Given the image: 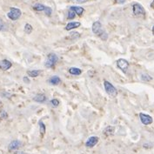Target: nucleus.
I'll use <instances>...</instances> for the list:
<instances>
[{"label": "nucleus", "mask_w": 154, "mask_h": 154, "mask_svg": "<svg viewBox=\"0 0 154 154\" xmlns=\"http://www.w3.org/2000/svg\"><path fill=\"white\" fill-rule=\"evenodd\" d=\"M92 32L96 34L97 37H99L102 40H106L108 38V35L105 32V30L102 27V24L99 21H96L92 24Z\"/></svg>", "instance_id": "nucleus-1"}, {"label": "nucleus", "mask_w": 154, "mask_h": 154, "mask_svg": "<svg viewBox=\"0 0 154 154\" xmlns=\"http://www.w3.org/2000/svg\"><path fill=\"white\" fill-rule=\"evenodd\" d=\"M104 86H105V90L107 92L108 95H110L111 97H116L118 96V90L114 87V85L112 84H111L109 81L105 80L104 81Z\"/></svg>", "instance_id": "nucleus-2"}, {"label": "nucleus", "mask_w": 154, "mask_h": 154, "mask_svg": "<svg viewBox=\"0 0 154 154\" xmlns=\"http://www.w3.org/2000/svg\"><path fill=\"white\" fill-rule=\"evenodd\" d=\"M132 12H133V14H134L135 17H144L146 16V10L138 3H135L132 5Z\"/></svg>", "instance_id": "nucleus-3"}, {"label": "nucleus", "mask_w": 154, "mask_h": 154, "mask_svg": "<svg viewBox=\"0 0 154 154\" xmlns=\"http://www.w3.org/2000/svg\"><path fill=\"white\" fill-rule=\"evenodd\" d=\"M57 61H58V57L55 53H53V52L49 53L48 56H47V60L45 62V67L53 68L57 63Z\"/></svg>", "instance_id": "nucleus-4"}, {"label": "nucleus", "mask_w": 154, "mask_h": 154, "mask_svg": "<svg viewBox=\"0 0 154 154\" xmlns=\"http://www.w3.org/2000/svg\"><path fill=\"white\" fill-rule=\"evenodd\" d=\"M22 15V11L18 8H15V7H11L10 9V11L7 13V17L11 20H17Z\"/></svg>", "instance_id": "nucleus-5"}, {"label": "nucleus", "mask_w": 154, "mask_h": 154, "mask_svg": "<svg viewBox=\"0 0 154 154\" xmlns=\"http://www.w3.org/2000/svg\"><path fill=\"white\" fill-rule=\"evenodd\" d=\"M117 66L124 73L127 72V70L129 68V63L127 60L124 59V58H119L117 61Z\"/></svg>", "instance_id": "nucleus-6"}, {"label": "nucleus", "mask_w": 154, "mask_h": 154, "mask_svg": "<svg viewBox=\"0 0 154 154\" xmlns=\"http://www.w3.org/2000/svg\"><path fill=\"white\" fill-rule=\"evenodd\" d=\"M139 119H140L141 123L145 125H149L152 124V122H153L152 118L150 115L145 113H139Z\"/></svg>", "instance_id": "nucleus-7"}, {"label": "nucleus", "mask_w": 154, "mask_h": 154, "mask_svg": "<svg viewBox=\"0 0 154 154\" xmlns=\"http://www.w3.org/2000/svg\"><path fill=\"white\" fill-rule=\"evenodd\" d=\"M98 140H99L98 137H97V136H91L85 142V146L88 147V148H92V147H94L98 143Z\"/></svg>", "instance_id": "nucleus-8"}, {"label": "nucleus", "mask_w": 154, "mask_h": 154, "mask_svg": "<svg viewBox=\"0 0 154 154\" xmlns=\"http://www.w3.org/2000/svg\"><path fill=\"white\" fill-rule=\"evenodd\" d=\"M11 66H12L11 62L7 59H3L2 61H0V70L1 71H7Z\"/></svg>", "instance_id": "nucleus-9"}, {"label": "nucleus", "mask_w": 154, "mask_h": 154, "mask_svg": "<svg viewBox=\"0 0 154 154\" xmlns=\"http://www.w3.org/2000/svg\"><path fill=\"white\" fill-rule=\"evenodd\" d=\"M21 146V142L19 140H13L11 142V144L9 145V151L12 152V151H16L19 147Z\"/></svg>", "instance_id": "nucleus-10"}, {"label": "nucleus", "mask_w": 154, "mask_h": 154, "mask_svg": "<svg viewBox=\"0 0 154 154\" xmlns=\"http://www.w3.org/2000/svg\"><path fill=\"white\" fill-rule=\"evenodd\" d=\"M115 132V128L114 126H112V125H108L107 127H106L104 131H103V133L104 135L106 136V137H110V136H112Z\"/></svg>", "instance_id": "nucleus-11"}, {"label": "nucleus", "mask_w": 154, "mask_h": 154, "mask_svg": "<svg viewBox=\"0 0 154 154\" xmlns=\"http://www.w3.org/2000/svg\"><path fill=\"white\" fill-rule=\"evenodd\" d=\"M80 25H81V24L79 22H70V23H68V24H66L65 30L69 32V31H72L73 29H76V28L79 27Z\"/></svg>", "instance_id": "nucleus-12"}, {"label": "nucleus", "mask_w": 154, "mask_h": 154, "mask_svg": "<svg viewBox=\"0 0 154 154\" xmlns=\"http://www.w3.org/2000/svg\"><path fill=\"white\" fill-rule=\"evenodd\" d=\"M33 100L35 102H38V103H44L46 101V97L45 94L43 93H39V94H37L35 97H33Z\"/></svg>", "instance_id": "nucleus-13"}, {"label": "nucleus", "mask_w": 154, "mask_h": 154, "mask_svg": "<svg viewBox=\"0 0 154 154\" xmlns=\"http://www.w3.org/2000/svg\"><path fill=\"white\" fill-rule=\"evenodd\" d=\"M70 11H74L77 15H79V16H81L82 14L85 12V9L83 8V7H79V6H71L70 8H69Z\"/></svg>", "instance_id": "nucleus-14"}, {"label": "nucleus", "mask_w": 154, "mask_h": 154, "mask_svg": "<svg viewBox=\"0 0 154 154\" xmlns=\"http://www.w3.org/2000/svg\"><path fill=\"white\" fill-rule=\"evenodd\" d=\"M48 82L51 84V85H57L61 83V79L59 77L57 76H52L49 79Z\"/></svg>", "instance_id": "nucleus-15"}, {"label": "nucleus", "mask_w": 154, "mask_h": 154, "mask_svg": "<svg viewBox=\"0 0 154 154\" xmlns=\"http://www.w3.org/2000/svg\"><path fill=\"white\" fill-rule=\"evenodd\" d=\"M41 72L39 70H32V71H27V75L31 78H37L40 75Z\"/></svg>", "instance_id": "nucleus-16"}, {"label": "nucleus", "mask_w": 154, "mask_h": 154, "mask_svg": "<svg viewBox=\"0 0 154 154\" xmlns=\"http://www.w3.org/2000/svg\"><path fill=\"white\" fill-rule=\"evenodd\" d=\"M69 72L72 75H75V76H78V75H80L82 73V70L79 68H77V67H72L69 69Z\"/></svg>", "instance_id": "nucleus-17"}, {"label": "nucleus", "mask_w": 154, "mask_h": 154, "mask_svg": "<svg viewBox=\"0 0 154 154\" xmlns=\"http://www.w3.org/2000/svg\"><path fill=\"white\" fill-rule=\"evenodd\" d=\"M38 126H39V131H40L41 136L43 137L45 133V131H46V127H45V125L43 121L38 122Z\"/></svg>", "instance_id": "nucleus-18"}, {"label": "nucleus", "mask_w": 154, "mask_h": 154, "mask_svg": "<svg viewBox=\"0 0 154 154\" xmlns=\"http://www.w3.org/2000/svg\"><path fill=\"white\" fill-rule=\"evenodd\" d=\"M45 9V5H42V4H36L33 5V10L36 11H44Z\"/></svg>", "instance_id": "nucleus-19"}, {"label": "nucleus", "mask_w": 154, "mask_h": 154, "mask_svg": "<svg viewBox=\"0 0 154 154\" xmlns=\"http://www.w3.org/2000/svg\"><path fill=\"white\" fill-rule=\"evenodd\" d=\"M140 79H141V80L144 82H150L152 80V77H151L150 75H148V74H141L140 75Z\"/></svg>", "instance_id": "nucleus-20"}, {"label": "nucleus", "mask_w": 154, "mask_h": 154, "mask_svg": "<svg viewBox=\"0 0 154 154\" xmlns=\"http://www.w3.org/2000/svg\"><path fill=\"white\" fill-rule=\"evenodd\" d=\"M32 26L30 24H26L24 25V32H25V33L30 34V33L32 32Z\"/></svg>", "instance_id": "nucleus-21"}, {"label": "nucleus", "mask_w": 154, "mask_h": 154, "mask_svg": "<svg viewBox=\"0 0 154 154\" xmlns=\"http://www.w3.org/2000/svg\"><path fill=\"white\" fill-rule=\"evenodd\" d=\"M8 118V113L5 110H0V119H6Z\"/></svg>", "instance_id": "nucleus-22"}, {"label": "nucleus", "mask_w": 154, "mask_h": 154, "mask_svg": "<svg viewBox=\"0 0 154 154\" xmlns=\"http://www.w3.org/2000/svg\"><path fill=\"white\" fill-rule=\"evenodd\" d=\"M75 17H76V13H75L74 11H70V10H69L68 15H67V18H68V19H73Z\"/></svg>", "instance_id": "nucleus-23"}, {"label": "nucleus", "mask_w": 154, "mask_h": 154, "mask_svg": "<svg viewBox=\"0 0 154 154\" xmlns=\"http://www.w3.org/2000/svg\"><path fill=\"white\" fill-rule=\"evenodd\" d=\"M51 104L54 107H57V106H59V101L57 99H56V98H53V99L51 100Z\"/></svg>", "instance_id": "nucleus-24"}, {"label": "nucleus", "mask_w": 154, "mask_h": 154, "mask_svg": "<svg viewBox=\"0 0 154 154\" xmlns=\"http://www.w3.org/2000/svg\"><path fill=\"white\" fill-rule=\"evenodd\" d=\"M44 11L45 12V14H46L47 16H51V12H52V10L50 8L49 6H45V9Z\"/></svg>", "instance_id": "nucleus-25"}, {"label": "nucleus", "mask_w": 154, "mask_h": 154, "mask_svg": "<svg viewBox=\"0 0 154 154\" xmlns=\"http://www.w3.org/2000/svg\"><path fill=\"white\" fill-rule=\"evenodd\" d=\"M5 23H4L3 19L0 17V31H4V30H5Z\"/></svg>", "instance_id": "nucleus-26"}, {"label": "nucleus", "mask_w": 154, "mask_h": 154, "mask_svg": "<svg viewBox=\"0 0 154 154\" xmlns=\"http://www.w3.org/2000/svg\"><path fill=\"white\" fill-rule=\"evenodd\" d=\"M73 1L77 4H84V3L87 2L88 0H73Z\"/></svg>", "instance_id": "nucleus-27"}, {"label": "nucleus", "mask_w": 154, "mask_h": 154, "mask_svg": "<svg viewBox=\"0 0 154 154\" xmlns=\"http://www.w3.org/2000/svg\"><path fill=\"white\" fill-rule=\"evenodd\" d=\"M115 2H116L117 4H120V5H122V4H124V3L125 2V0H115Z\"/></svg>", "instance_id": "nucleus-28"}, {"label": "nucleus", "mask_w": 154, "mask_h": 154, "mask_svg": "<svg viewBox=\"0 0 154 154\" xmlns=\"http://www.w3.org/2000/svg\"><path fill=\"white\" fill-rule=\"evenodd\" d=\"M14 154H26L25 152H19V151H16L15 152H14Z\"/></svg>", "instance_id": "nucleus-29"}, {"label": "nucleus", "mask_w": 154, "mask_h": 154, "mask_svg": "<svg viewBox=\"0 0 154 154\" xmlns=\"http://www.w3.org/2000/svg\"><path fill=\"white\" fill-rule=\"evenodd\" d=\"M1 95H2V96H5V97H6V96L11 97V94H8V93H1Z\"/></svg>", "instance_id": "nucleus-30"}, {"label": "nucleus", "mask_w": 154, "mask_h": 154, "mask_svg": "<svg viewBox=\"0 0 154 154\" xmlns=\"http://www.w3.org/2000/svg\"><path fill=\"white\" fill-rule=\"evenodd\" d=\"M24 81H25L26 83H29V80H28V79H27L26 77H25V78H24Z\"/></svg>", "instance_id": "nucleus-31"}, {"label": "nucleus", "mask_w": 154, "mask_h": 154, "mask_svg": "<svg viewBox=\"0 0 154 154\" xmlns=\"http://www.w3.org/2000/svg\"><path fill=\"white\" fill-rule=\"evenodd\" d=\"M151 7H154V0L152 1V3L151 4Z\"/></svg>", "instance_id": "nucleus-32"}, {"label": "nucleus", "mask_w": 154, "mask_h": 154, "mask_svg": "<svg viewBox=\"0 0 154 154\" xmlns=\"http://www.w3.org/2000/svg\"><path fill=\"white\" fill-rule=\"evenodd\" d=\"M152 34L154 35V26L152 27Z\"/></svg>", "instance_id": "nucleus-33"}, {"label": "nucleus", "mask_w": 154, "mask_h": 154, "mask_svg": "<svg viewBox=\"0 0 154 154\" xmlns=\"http://www.w3.org/2000/svg\"><path fill=\"white\" fill-rule=\"evenodd\" d=\"M0 105H1V100H0Z\"/></svg>", "instance_id": "nucleus-34"}]
</instances>
